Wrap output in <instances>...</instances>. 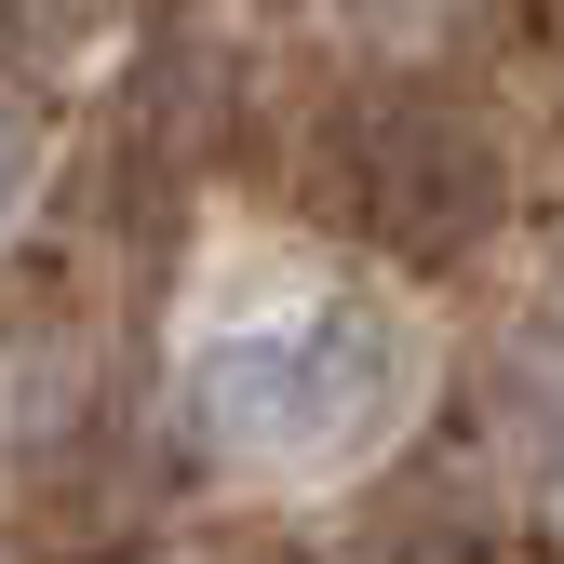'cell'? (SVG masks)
Wrapping results in <instances>:
<instances>
[{
    "label": "cell",
    "instance_id": "6da1fadb",
    "mask_svg": "<svg viewBox=\"0 0 564 564\" xmlns=\"http://www.w3.org/2000/svg\"><path fill=\"white\" fill-rule=\"evenodd\" d=\"M188 416L242 470H282V484L364 470L416 416V323L377 296V282H282V296H242V310H216L188 336Z\"/></svg>",
    "mask_w": 564,
    "mask_h": 564
},
{
    "label": "cell",
    "instance_id": "7a4b0ae2",
    "mask_svg": "<svg viewBox=\"0 0 564 564\" xmlns=\"http://www.w3.org/2000/svg\"><path fill=\"white\" fill-rule=\"evenodd\" d=\"M349 188H364V216H377L390 242H470L484 202H498V162H484L444 108H390Z\"/></svg>",
    "mask_w": 564,
    "mask_h": 564
},
{
    "label": "cell",
    "instance_id": "3957f363",
    "mask_svg": "<svg viewBox=\"0 0 564 564\" xmlns=\"http://www.w3.org/2000/svg\"><path fill=\"white\" fill-rule=\"evenodd\" d=\"M524 444H538V484H551V511H564V377L524 390Z\"/></svg>",
    "mask_w": 564,
    "mask_h": 564
},
{
    "label": "cell",
    "instance_id": "277c9868",
    "mask_svg": "<svg viewBox=\"0 0 564 564\" xmlns=\"http://www.w3.org/2000/svg\"><path fill=\"white\" fill-rule=\"evenodd\" d=\"M28 162H41V149H28V108H0V216L28 202Z\"/></svg>",
    "mask_w": 564,
    "mask_h": 564
}]
</instances>
